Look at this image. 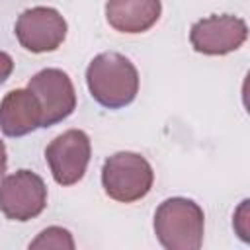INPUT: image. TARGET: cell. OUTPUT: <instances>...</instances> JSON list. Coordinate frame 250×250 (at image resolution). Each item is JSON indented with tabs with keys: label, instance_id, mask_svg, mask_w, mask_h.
Returning a JSON list of instances; mask_svg holds the SVG:
<instances>
[{
	"label": "cell",
	"instance_id": "1",
	"mask_svg": "<svg viewBox=\"0 0 250 250\" xmlns=\"http://www.w3.org/2000/svg\"><path fill=\"white\" fill-rule=\"evenodd\" d=\"M86 84L100 105L119 109L137 98L139 72L125 55L107 51L90 61L86 68Z\"/></svg>",
	"mask_w": 250,
	"mask_h": 250
},
{
	"label": "cell",
	"instance_id": "2",
	"mask_svg": "<svg viewBox=\"0 0 250 250\" xmlns=\"http://www.w3.org/2000/svg\"><path fill=\"white\" fill-rule=\"evenodd\" d=\"M203 209L186 197L164 199L154 213V234L166 250H197L203 244Z\"/></svg>",
	"mask_w": 250,
	"mask_h": 250
},
{
	"label": "cell",
	"instance_id": "3",
	"mask_svg": "<svg viewBox=\"0 0 250 250\" xmlns=\"http://www.w3.org/2000/svg\"><path fill=\"white\" fill-rule=\"evenodd\" d=\"M152 182V166L145 156L137 152H115L105 158L102 166L104 191L119 203H133L143 199L150 191Z\"/></svg>",
	"mask_w": 250,
	"mask_h": 250
},
{
	"label": "cell",
	"instance_id": "4",
	"mask_svg": "<svg viewBox=\"0 0 250 250\" xmlns=\"http://www.w3.org/2000/svg\"><path fill=\"white\" fill-rule=\"evenodd\" d=\"M47 207V186L31 170H18L0 182V211L10 221H31Z\"/></svg>",
	"mask_w": 250,
	"mask_h": 250
},
{
	"label": "cell",
	"instance_id": "5",
	"mask_svg": "<svg viewBox=\"0 0 250 250\" xmlns=\"http://www.w3.org/2000/svg\"><path fill=\"white\" fill-rule=\"evenodd\" d=\"M90 156H92L90 137L80 129L64 131L62 135L55 137L45 148V158L59 186L78 184L86 174Z\"/></svg>",
	"mask_w": 250,
	"mask_h": 250
},
{
	"label": "cell",
	"instance_id": "6",
	"mask_svg": "<svg viewBox=\"0 0 250 250\" xmlns=\"http://www.w3.org/2000/svg\"><path fill=\"white\" fill-rule=\"evenodd\" d=\"M66 20L59 10L49 6L27 8L16 21V37L29 53L57 51L66 37Z\"/></svg>",
	"mask_w": 250,
	"mask_h": 250
},
{
	"label": "cell",
	"instance_id": "7",
	"mask_svg": "<svg viewBox=\"0 0 250 250\" xmlns=\"http://www.w3.org/2000/svg\"><path fill=\"white\" fill-rule=\"evenodd\" d=\"M27 88L41 105V127L66 119L76 107V92L70 76L61 68H43L29 78Z\"/></svg>",
	"mask_w": 250,
	"mask_h": 250
},
{
	"label": "cell",
	"instance_id": "8",
	"mask_svg": "<svg viewBox=\"0 0 250 250\" xmlns=\"http://www.w3.org/2000/svg\"><path fill=\"white\" fill-rule=\"evenodd\" d=\"M248 37V25L242 18L221 14L195 21L189 29L191 47L201 55L221 57L242 47Z\"/></svg>",
	"mask_w": 250,
	"mask_h": 250
},
{
	"label": "cell",
	"instance_id": "9",
	"mask_svg": "<svg viewBox=\"0 0 250 250\" xmlns=\"http://www.w3.org/2000/svg\"><path fill=\"white\" fill-rule=\"evenodd\" d=\"M41 127V105L29 88L10 90L0 102V129L6 137H23Z\"/></svg>",
	"mask_w": 250,
	"mask_h": 250
},
{
	"label": "cell",
	"instance_id": "10",
	"mask_svg": "<svg viewBox=\"0 0 250 250\" xmlns=\"http://www.w3.org/2000/svg\"><path fill=\"white\" fill-rule=\"evenodd\" d=\"M162 14L160 0H107L105 20L121 33H143L150 29Z\"/></svg>",
	"mask_w": 250,
	"mask_h": 250
},
{
	"label": "cell",
	"instance_id": "11",
	"mask_svg": "<svg viewBox=\"0 0 250 250\" xmlns=\"http://www.w3.org/2000/svg\"><path fill=\"white\" fill-rule=\"evenodd\" d=\"M29 248H74L72 234L62 227H49L29 244Z\"/></svg>",
	"mask_w": 250,
	"mask_h": 250
},
{
	"label": "cell",
	"instance_id": "12",
	"mask_svg": "<svg viewBox=\"0 0 250 250\" xmlns=\"http://www.w3.org/2000/svg\"><path fill=\"white\" fill-rule=\"evenodd\" d=\"M12 70H14V61H12V57H10L8 53L0 51V84L6 82V78L12 74Z\"/></svg>",
	"mask_w": 250,
	"mask_h": 250
},
{
	"label": "cell",
	"instance_id": "13",
	"mask_svg": "<svg viewBox=\"0 0 250 250\" xmlns=\"http://www.w3.org/2000/svg\"><path fill=\"white\" fill-rule=\"evenodd\" d=\"M6 166H8V156H6V145L4 141L0 139V180L4 178L6 174Z\"/></svg>",
	"mask_w": 250,
	"mask_h": 250
}]
</instances>
